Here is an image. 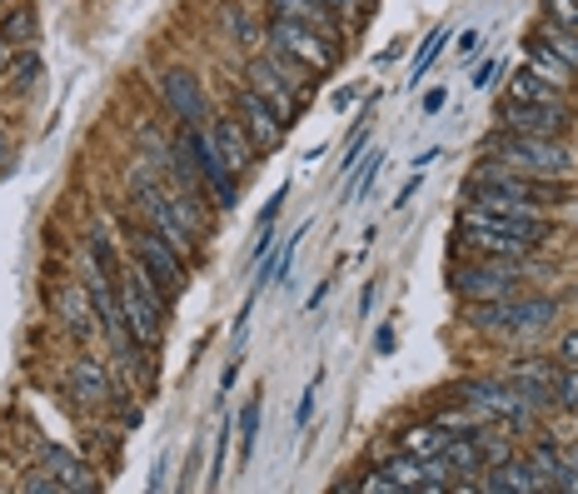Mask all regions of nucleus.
<instances>
[{
	"instance_id": "4468645a",
	"label": "nucleus",
	"mask_w": 578,
	"mask_h": 494,
	"mask_svg": "<svg viewBox=\"0 0 578 494\" xmlns=\"http://www.w3.org/2000/svg\"><path fill=\"white\" fill-rule=\"evenodd\" d=\"M478 490H488V494H538V490H548V484H544V474H538L534 460H504V464H494V470H484Z\"/></svg>"
},
{
	"instance_id": "bb28decb",
	"label": "nucleus",
	"mask_w": 578,
	"mask_h": 494,
	"mask_svg": "<svg viewBox=\"0 0 578 494\" xmlns=\"http://www.w3.org/2000/svg\"><path fill=\"white\" fill-rule=\"evenodd\" d=\"M544 11L554 25H564V31H578V0H544Z\"/></svg>"
},
{
	"instance_id": "72a5a7b5",
	"label": "nucleus",
	"mask_w": 578,
	"mask_h": 494,
	"mask_svg": "<svg viewBox=\"0 0 578 494\" xmlns=\"http://www.w3.org/2000/svg\"><path fill=\"white\" fill-rule=\"evenodd\" d=\"M309 414H314V384L305 390V400H299V414H295V424H309Z\"/></svg>"
},
{
	"instance_id": "4be33fe9",
	"label": "nucleus",
	"mask_w": 578,
	"mask_h": 494,
	"mask_svg": "<svg viewBox=\"0 0 578 494\" xmlns=\"http://www.w3.org/2000/svg\"><path fill=\"white\" fill-rule=\"evenodd\" d=\"M379 474L389 480V490H419V484H424V460H414V454H399V460H389Z\"/></svg>"
},
{
	"instance_id": "ea45409f",
	"label": "nucleus",
	"mask_w": 578,
	"mask_h": 494,
	"mask_svg": "<svg viewBox=\"0 0 578 494\" xmlns=\"http://www.w3.org/2000/svg\"><path fill=\"white\" fill-rule=\"evenodd\" d=\"M374 344H379V354H389V350H394V330H379Z\"/></svg>"
},
{
	"instance_id": "4c0bfd02",
	"label": "nucleus",
	"mask_w": 578,
	"mask_h": 494,
	"mask_svg": "<svg viewBox=\"0 0 578 494\" xmlns=\"http://www.w3.org/2000/svg\"><path fill=\"white\" fill-rule=\"evenodd\" d=\"M324 6H329V11H334V16H349V11H359V0H324Z\"/></svg>"
},
{
	"instance_id": "cd10ccee",
	"label": "nucleus",
	"mask_w": 578,
	"mask_h": 494,
	"mask_svg": "<svg viewBox=\"0 0 578 494\" xmlns=\"http://www.w3.org/2000/svg\"><path fill=\"white\" fill-rule=\"evenodd\" d=\"M379 171H384V155H369V165H364V171H359L354 175V185H349V191H354V195H349V200H359V195H369V191H374V181H379Z\"/></svg>"
},
{
	"instance_id": "6ab92c4d",
	"label": "nucleus",
	"mask_w": 578,
	"mask_h": 494,
	"mask_svg": "<svg viewBox=\"0 0 578 494\" xmlns=\"http://www.w3.org/2000/svg\"><path fill=\"white\" fill-rule=\"evenodd\" d=\"M70 394H75L80 404H105V400H110V380H105V370H100L95 360H80L75 370H70Z\"/></svg>"
},
{
	"instance_id": "aec40b11",
	"label": "nucleus",
	"mask_w": 578,
	"mask_h": 494,
	"mask_svg": "<svg viewBox=\"0 0 578 494\" xmlns=\"http://www.w3.org/2000/svg\"><path fill=\"white\" fill-rule=\"evenodd\" d=\"M448 440H454V430L438 420V424H424V430H409L404 434V450L414 454V460H438V454L448 450Z\"/></svg>"
},
{
	"instance_id": "7ed1b4c3",
	"label": "nucleus",
	"mask_w": 578,
	"mask_h": 494,
	"mask_svg": "<svg viewBox=\"0 0 578 494\" xmlns=\"http://www.w3.org/2000/svg\"><path fill=\"white\" fill-rule=\"evenodd\" d=\"M120 315H125L130 335H135L145 350H155V344L165 340V295L145 280V270L120 280Z\"/></svg>"
},
{
	"instance_id": "473e14b6",
	"label": "nucleus",
	"mask_w": 578,
	"mask_h": 494,
	"mask_svg": "<svg viewBox=\"0 0 578 494\" xmlns=\"http://www.w3.org/2000/svg\"><path fill=\"white\" fill-rule=\"evenodd\" d=\"M558 360H564V364H578V330L564 335V344H558Z\"/></svg>"
},
{
	"instance_id": "f3484780",
	"label": "nucleus",
	"mask_w": 578,
	"mask_h": 494,
	"mask_svg": "<svg viewBox=\"0 0 578 494\" xmlns=\"http://www.w3.org/2000/svg\"><path fill=\"white\" fill-rule=\"evenodd\" d=\"M554 380H558V364H518L514 374H508V384H514V394L528 404V410H544V404H554Z\"/></svg>"
},
{
	"instance_id": "2eb2a0df",
	"label": "nucleus",
	"mask_w": 578,
	"mask_h": 494,
	"mask_svg": "<svg viewBox=\"0 0 578 494\" xmlns=\"http://www.w3.org/2000/svg\"><path fill=\"white\" fill-rule=\"evenodd\" d=\"M269 11H275V21L309 25V31L329 35V41H339V16L329 11L324 0H269Z\"/></svg>"
},
{
	"instance_id": "5701e85b",
	"label": "nucleus",
	"mask_w": 578,
	"mask_h": 494,
	"mask_svg": "<svg viewBox=\"0 0 578 494\" xmlns=\"http://www.w3.org/2000/svg\"><path fill=\"white\" fill-rule=\"evenodd\" d=\"M528 65H534V71L544 75V81H554V85H568V81H574V71H568V65L558 61V55L548 51L544 41H534V45H528Z\"/></svg>"
},
{
	"instance_id": "f03ea898",
	"label": "nucleus",
	"mask_w": 578,
	"mask_h": 494,
	"mask_svg": "<svg viewBox=\"0 0 578 494\" xmlns=\"http://www.w3.org/2000/svg\"><path fill=\"white\" fill-rule=\"evenodd\" d=\"M488 161L514 165L524 175H538V181H558V175L574 171V155L558 141H544V135H518V131H498L488 141Z\"/></svg>"
},
{
	"instance_id": "9d476101",
	"label": "nucleus",
	"mask_w": 578,
	"mask_h": 494,
	"mask_svg": "<svg viewBox=\"0 0 578 494\" xmlns=\"http://www.w3.org/2000/svg\"><path fill=\"white\" fill-rule=\"evenodd\" d=\"M249 85H255V91L265 95L269 105H275L279 121H285V125L295 121L299 111H305V91H299V85H289V81H285V71H279V65L269 61V55H259V61L249 65Z\"/></svg>"
},
{
	"instance_id": "58836bf2",
	"label": "nucleus",
	"mask_w": 578,
	"mask_h": 494,
	"mask_svg": "<svg viewBox=\"0 0 578 494\" xmlns=\"http://www.w3.org/2000/svg\"><path fill=\"white\" fill-rule=\"evenodd\" d=\"M444 101H448V91H429V95H424V111L434 115V111H438V105H444Z\"/></svg>"
},
{
	"instance_id": "6e6552de",
	"label": "nucleus",
	"mask_w": 578,
	"mask_h": 494,
	"mask_svg": "<svg viewBox=\"0 0 578 494\" xmlns=\"http://www.w3.org/2000/svg\"><path fill=\"white\" fill-rule=\"evenodd\" d=\"M454 290L464 295V300H508V295L518 290V270L514 265H464V270H454Z\"/></svg>"
},
{
	"instance_id": "c9c22d12",
	"label": "nucleus",
	"mask_w": 578,
	"mask_h": 494,
	"mask_svg": "<svg viewBox=\"0 0 578 494\" xmlns=\"http://www.w3.org/2000/svg\"><path fill=\"white\" fill-rule=\"evenodd\" d=\"M285 195H289V191L269 195V205H265V215H259V225H269V220H275V215H279V205H285Z\"/></svg>"
},
{
	"instance_id": "f8f14e48",
	"label": "nucleus",
	"mask_w": 578,
	"mask_h": 494,
	"mask_svg": "<svg viewBox=\"0 0 578 494\" xmlns=\"http://www.w3.org/2000/svg\"><path fill=\"white\" fill-rule=\"evenodd\" d=\"M40 470L50 480H30V490H70V494H85L95 490V470L85 460H75L70 450H45L40 454Z\"/></svg>"
},
{
	"instance_id": "dca6fc26",
	"label": "nucleus",
	"mask_w": 578,
	"mask_h": 494,
	"mask_svg": "<svg viewBox=\"0 0 578 494\" xmlns=\"http://www.w3.org/2000/svg\"><path fill=\"white\" fill-rule=\"evenodd\" d=\"M209 141H215V151L225 155V165H229V171H235V175L255 165V151H259V145L249 141V131H245V125H239V115H225V121H215Z\"/></svg>"
},
{
	"instance_id": "ddd939ff",
	"label": "nucleus",
	"mask_w": 578,
	"mask_h": 494,
	"mask_svg": "<svg viewBox=\"0 0 578 494\" xmlns=\"http://www.w3.org/2000/svg\"><path fill=\"white\" fill-rule=\"evenodd\" d=\"M239 125L249 131V141H255L259 151H275V145L285 141V121H279V111L255 91V85L239 91Z\"/></svg>"
},
{
	"instance_id": "f257e3e1",
	"label": "nucleus",
	"mask_w": 578,
	"mask_h": 494,
	"mask_svg": "<svg viewBox=\"0 0 578 494\" xmlns=\"http://www.w3.org/2000/svg\"><path fill=\"white\" fill-rule=\"evenodd\" d=\"M458 230H464L468 245H478L484 255H498V260H518L528 245H538L548 235L538 215H498L484 210V205H468L458 215Z\"/></svg>"
},
{
	"instance_id": "a878e982",
	"label": "nucleus",
	"mask_w": 578,
	"mask_h": 494,
	"mask_svg": "<svg viewBox=\"0 0 578 494\" xmlns=\"http://www.w3.org/2000/svg\"><path fill=\"white\" fill-rule=\"evenodd\" d=\"M255 434H259V400H249L245 410H239V454H255Z\"/></svg>"
},
{
	"instance_id": "c756f323",
	"label": "nucleus",
	"mask_w": 578,
	"mask_h": 494,
	"mask_svg": "<svg viewBox=\"0 0 578 494\" xmlns=\"http://www.w3.org/2000/svg\"><path fill=\"white\" fill-rule=\"evenodd\" d=\"M10 71H16V81H20V85H35V75H40V61H35V51H20Z\"/></svg>"
},
{
	"instance_id": "393cba45",
	"label": "nucleus",
	"mask_w": 578,
	"mask_h": 494,
	"mask_svg": "<svg viewBox=\"0 0 578 494\" xmlns=\"http://www.w3.org/2000/svg\"><path fill=\"white\" fill-rule=\"evenodd\" d=\"M554 404H564V410H578V364H558Z\"/></svg>"
},
{
	"instance_id": "20e7f679",
	"label": "nucleus",
	"mask_w": 578,
	"mask_h": 494,
	"mask_svg": "<svg viewBox=\"0 0 578 494\" xmlns=\"http://www.w3.org/2000/svg\"><path fill=\"white\" fill-rule=\"evenodd\" d=\"M269 41H275V51H285L289 61H299L305 71L324 75L329 65L339 61V45L329 41V35L309 31V25H295V21H275L269 25Z\"/></svg>"
},
{
	"instance_id": "9b49d317",
	"label": "nucleus",
	"mask_w": 578,
	"mask_h": 494,
	"mask_svg": "<svg viewBox=\"0 0 578 494\" xmlns=\"http://www.w3.org/2000/svg\"><path fill=\"white\" fill-rule=\"evenodd\" d=\"M159 95H165L169 115H179L185 125H199V131L209 125V101H205V91H199V81L189 71H165L159 75Z\"/></svg>"
},
{
	"instance_id": "7c9ffc66",
	"label": "nucleus",
	"mask_w": 578,
	"mask_h": 494,
	"mask_svg": "<svg viewBox=\"0 0 578 494\" xmlns=\"http://www.w3.org/2000/svg\"><path fill=\"white\" fill-rule=\"evenodd\" d=\"M498 75H504V65H498L494 55H488V61L474 71V91H488V85H498Z\"/></svg>"
},
{
	"instance_id": "a19ab883",
	"label": "nucleus",
	"mask_w": 578,
	"mask_h": 494,
	"mask_svg": "<svg viewBox=\"0 0 578 494\" xmlns=\"http://www.w3.org/2000/svg\"><path fill=\"white\" fill-rule=\"evenodd\" d=\"M6 155H10V145H6V135H0V165H6Z\"/></svg>"
},
{
	"instance_id": "e433bc0d",
	"label": "nucleus",
	"mask_w": 578,
	"mask_h": 494,
	"mask_svg": "<svg viewBox=\"0 0 578 494\" xmlns=\"http://www.w3.org/2000/svg\"><path fill=\"white\" fill-rule=\"evenodd\" d=\"M478 41H484V31H464V35H458V51H478Z\"/></svg>"
},
{
	"instance_id": "423d86ee",
	"label": "nucleus",
	"mask_w": 578,
	"mask_h": 494,
	"mask_svg": "<svg viewBox=\"0 0 578 494\" xmlns=\"http://www.w3.org/2000/svg\"><path fill=\"white\" fill-rule=\"evenodd\" d=\"M135 255H140V270H145V280L155 285L165 300H175L179 285H185V255H179L175 245H165L159 235H140Z\"/></svg>"
},
{
	"instance_id": "1a4fd4ad",
	"label": "nucleus",
	"mask_w": 578,
	"mask_h": 494,
	"mask_svg": "<svg viewBox=\"0 0 578 494\" xmlns=\"http://www.w3.org/2000/svg\"><path fill=\"white\" fill-rule=\"evenodd\" d=\"M574 125L568 105H504V131L518 135H544V141H564V131Z\"/></svg>"
},
{
	"instance_id": "b1692460",
	"label": "nucleus",
	"mask_w": 578,
	"mask_h": 494,
	"mask_svg": "<svg viewBox=\"0 0 578 494\" xmlns=\"http://www.w3.org/2000/svg\"><path fill=\"white\" fill-rule=\"evenodd\" d=\"M544 45L558 55V61L568 65V71L578 75V31H564V25H548V31H544Z\"/></svg>"
},
{
	"instance_id": "f704fd0d",
	"label": "nucleus",
	"mask_w": 578,
	"mask_h": 494,
	"mask_svg": "<svg viewBox=\"0 0 578 494\" xmlns=\"http://www.w3.org/2000/svg\"><path fill=\"white\" fill-rule=\"evenodd\" d=\"M16 55H20V45H10L6 35H0V71H10V65H16Z\"/></svg>"
},
{
	"instance_id": "412c9836",
	"label": "nucleus",
	"mask_w": 578,
	"mask_h": 494,
	"mask_svg": "<svg viewBox=\"0 0 578 494\" xmlns=\"http://www.w3.org/2000/svg\"><path fill=\"white\" fill-rule=\"evenodd\" d=\"M0 35H6L10 45H20V51H30L40 35V16L30 11V6H16V11L6 16V25H0Z\"/></svg>"
},
{
	"instance_id": "2f4dec72",
	"label": "nucleus",
	"mask_w": 578,
	"mask_h": 494,
	"mask_svg": "<svg viewBox=\"0 0 578 494\" xmlns=\"http://www.w3.org/2000/svg\"><path fill=\"white\" fill-rule=\"evenodd\" d=\"M229 25H235V31H239V41H259V31H255V21H249V16L245 11H239V6H229Z\"/></svg>"
},
{
	"instance_id": "c85d7f7f",
	"label": "nucleus",
	"mask_w": 578,
	"mask_h": 494,
	"mask_svg": "<svg viewBox=\"0 0 578 494\" xmlns=\"http://www.w3.org/2000/svg\"><path fill=\"white\" fill-rule=\"evenodd\" d=\"M444 35H448V31H434V35H429V41H424V51L414 55V71H409V85H414L419 75L429 71V61H434V55H438V45H444Z\"/></svg>"
},
{
	"instance_id": "0eeeda50",
	"label": "nucleus",
	"mask_w": 578,
	"mask_h": 494,
	"mask_svg": "<svg viewBox=\"0 0 578 494\" xmlns=\"http://www.w3.org/2000/svg\"><path fill=\"white\" fill-rule=\"evenodd\" d=\"M458 400H464L468 410H478L484 420H504L508 430H524L528 414H534L514 394V384H494V380H488V384H464V394H458Z\"/></svg>"
},
{
	"instance_id": "a211bd4d",
	"label": "nucleus",
	"mask_w": 578,
	"mask_h": 494,
	"mask_svg": "<svg viewBox=\"0 0 578 494\" xmlns=\"http://www.w3.org/2000/svg\"><path fill=\"white\" fill-rule=\"evenodd\" d=\"M508 101H514V105H564V85L544 81V75L524 61V71L508 81Z\"/></svg>"
},
{
	"instance_id": "39448f33",
	"label": "nucleus",
	"mask_w": 578,
	"mask_h": 494,
	"mask_svg": "<svg viewBox=\"0 0 578 494\" xmlns=\"http://www.w3.org/2000/svg\"><path fill=\"white\" fill-rule=\"evenodd\" d=\"M179 151L189 155V165H195L199 181L215 191L219 205H235V171H229L225 155L215 151V141H209V135H199V125H185V131H179Z\"/></svg>"
}]
</instances>
